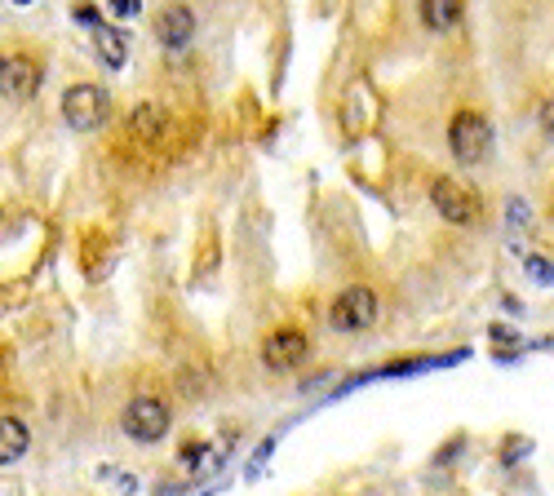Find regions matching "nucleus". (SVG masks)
Wrapping results in <instances>:
<instances>
[{
	"instance_id": "nucleus-9",
	"label": "nucleus",
	"mask_w": 554,
	"mask_h": 496,
	"mask_svg": "<svg viewBox=\"0 0 554 496\" xmlns=\"http://www.w3.org/2000/svg\"><path fill=\"white\" fill-rule=\"evenodd\" d=\"M27 448H32V430L18 417H0V465H14Z\"/></svg>"
},
{
	"instance_id": "nucleus-10",
	"label": "nucleus",
	"mask_w": 554,
	"mask_h": 496,
	"mask_svg": "<svg viewBox=\"0 0 554 496\" xmlns=\"http://www.w3.org/2000/svg\"><path fill=\"white\" fill-rule=\"evenodd\" d=\"M461 14H466L461 0H422V23L430 31H453L461 23Z\"/></svg>"
},
{
	"instance_id": "nucleus-19",
	"label": "nucleus",
	"mask_w": 554,
	"mask_h": 496,
	"mask_svg": "<svg viewBox=\"0 0 554 496\" xmlns=\"http://www.w3.org/2000/svg\"><path fill=\"white\" fill-rule=\"evenodd\" d=\"M0 62H5V58H0Z\"/></svg>"
},
{
	"instance_id": "nucleus-1",
	"label": "nucleus",
	"mask_w": 554,
	"mask_h": 496,
	"mask_svg": "<svg viewBox=\"0 0 554 496\" xmlns=\"http://www.w3.org/2000/svg\"><path fill=\"white\" fill-rule=\"evenodd\" d=\"M430 204H435V213L453 226H479V217H484L479 191L461 178H435L430 182Z\"/></svg>"
},
{
	"instance_id": "nucleus-18",
	"label": "nucleus",
	"mask_w": 554,
	"mask_h": 496,
	"mask_svg": "<svg viewBox=\"0 0 554 496\" xmlns=\"http://www.w3.org/2000/svg\"><path fill=\"white\" fill-rule=\"evenodd\" d=\"M14 5H27V0H14Z\"/></svg>"
},
{
	"instance_id": "nucleus-17",
	"label": "nucleus",
	"mask_w": 554,
	"mask_h": 496,
	"mask_svg": "<svg viewBox=\"0 0 554 496\" xmlns=\"http://www.w3.org/2000/svg\"><path fill=\"white\" fill-rule=\"evenodd\" d=\"M537 116H541V129H546L550 138H554V102H546V107H541Z\"/></svg>"
},
{
	"instance_id": "nucleus-13",
	"label": "nucleus",
	"mask_w": 554,
	"mask_h": 496,
	"mask_svg": "<svg viewBox=\"0 0 554 496\" xmlns=\"http://www.w3.org/2000/svg\"><path fill=\"white\" fill-rule=\"evenodd\" d=\"M218 457H222V452L213 448V443H187V448H182V470H187V474H200L204 465H213Z\"/></svg>"
},
{
	"instance_id": "nucleus-2",
	"label": "nucleus",
	"mask_w": 554,
	"mask_h": 496,
	"mask_svg": "<svg viewBox=\"0 0 554 496\" xmlns=\"http://www.w3.org/2000/svg\"><path fill=\"white\" fill-rule=\"evenodd\" d=\"M120 430H125L133 443H160L164 434H169V403L156 395L129 399L125 412H120Z\"/></svg>"
},
{
	"instance_id": "nucleus-7",
	"label": "nucleus",
	"mask_w": 554,
	"mask_h": 496,
	"mask_svg": "<svg viewBox=\"0 0 554 496\" xmlns=\"http://www.w3.org/2000/svg\"><path fill=\"white\" fill-rule=\"evenodd\" d=\"M40 89V62L27 58V54H14L0 62V93L9 102H27L32 93Z\"/></svg>"
},
{
	"instance_id": "nucleus-4",
	"label": "nucleus",
	"mask_w": 554,
	"mask_h": 496,
	"mask_svg": "<svg viewBox=\"0 0 554 496\" xmlns=\"http://www.w3.org/2000/svg\"><path fill=\"white\" fill-rule=\"evenodd\" d=\"M111 116V98H107V89H98V85H71L63 93V120L71 124L76 133H94L102 129Z\"/></svg>"
},
{
	"instance_id": "nucleus-11",
	"label": "nucleus",
	"mask_w": 554,
	"mask_h": 496,
	"mask_svg": "<svg viewBox=\"0 0 554 496\" xmlns=\"http://www.w3.org/2000/svg\"><path fill=\"white\" fill-rule=\"evenodd\" d=\"M94 40H98V54L107 67H125V36L116 27H94Z\"/></svg>"
},
{
	"instance_id": "nucleus-16",
	"label": "nucleus",
	"mask_w": 554,
	"mask_h": 496,
	"mask_svg": "<svg viewBox=\"0 0 554 496\" xmlns=\"http://www.w3.org/2000/svg\"><path fill=\"white\" fill-rule=\"evenodd\" d=\"M532 448V443H523V439H515V443H510V448H506V465H515L519 457H523V452H528Z\"/></svg>"
},
{
	"instance_id": "nucleus-14",
	"label": "nucleus",
	"mask_w": 554,
	"mask_h": 496,
	"mask_svg": "<svg viewBox=\"0 0 554 496\" xmlns=\"http://www.w3.org/2000/svg\"><path fill=\"white\" fill-rule=\"evenodd\" d=\"M523 271H528L532 279H537V284H554V266L546 262V257H537V253H532V257H523Z\"/></svg>"
},
{
	"instance_id": "nucleus-6",
	"label": "nucleus",
	"mask_w": 554,
	"mask_h": 496,
	"mask_svg": "<svg viewBox=\"0 0 554 496\" xmlns=\"http://www.w3.org/2000/svg\"><path fill=\"white\" fill-rule=\"evenodd\" d=\"M306 359H311V341L297 333V328H275V333L262 341V364L271 372L302 368Z\"/></svg>"
},
{
	"instance_id": "nucleus-3",
	"label": "nucleus",
	"mask_w": 554,
	"mask_h": 496,
	"mask_svg": "<svg viewBox=\"0 0 554 496\" xmlns=\"http://www.w3.org/2000/svg\"><path fill=\"white\" fill-rule=\"evenodd\" d=\"M328 324H333L337 333H364V328H373L377 324V293L364 284L342 288V293L333 297V306H328Z\"/></svg>"
},
{
	"instance_id": "nucleus-12",
	"label": "nucleus",
	"mask_w": 554,
	"mask_h": 496,
	"mask_svg": "<svg viewBox=\"0 0 554 496\" xmlns=\"http://www.w3.org/2000/svg\"><path fill=\"white\" fill-rule=\"evenodd\" d=\"M164 129V111L156 107V102H142L138 111H133V133H142V138H160Z\"/></svg>"
},
{
	"instance_id": "nucleus-15",
	"label": "nucleus",
	"mask_w": 554,
	"mask_h": 496,
	"mask_svg": "<svg viewBox=\"0 0 554 496\" xmlns=\"http://www.w3.org/2000/svg\"><path fill=\"white\" fill-rule=\"evenodd\" d=\"M107 9H111L116 18H133V14L142 9V0H107Z\"/></svg>"
},
{
	"instance_id": "nucleus-8",
	"label": "nucleus",
	"mask_w": 554,
	"mask_h": 496,
	"mask_svg": "<svg viewBox=\"0 0 554 496\" xmlns=\"http://www.w3.org/2000/svg\"><path fill=\"white\" fill-rule=\"evenodd\" d=\"M196 36V14L187 5H164L156 14V40L164 49H187Z\"/></svg>"
},
{
	"instance_id": "nucleus-5",
	"label": "nucleus",
	"mask_w": 554,
	"mask_h": 496,
	"mask_svg": "<svg viewBox=\"0 0 554 496\" xmlns=\"http://www.w3.org/2000/svg\"><path fill=\"white\" fill-rule=\"evenodd\" d=\"M492 147V124L479 111H457L453 124H448V151L457 155L461 164H479Z\"/></svg>"
}]
</instances>
